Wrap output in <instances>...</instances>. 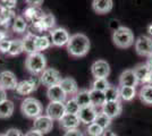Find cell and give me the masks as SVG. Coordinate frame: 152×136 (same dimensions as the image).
<instances>
[{"label":"cell","instance_id":"1","mask_svg":"<svg viewBox=\"0 0 152 136\" xmlns=\"http://www.w3.org/2000/svg\"><path fill=\"white\" fill-rule=\"evenodd\" d=\"M67 51L72 57L81 58L88 55L90 50V40L83 33H76L70 35V39L67 43Z\"/></svg>","mask_w":152,"mask_h":136},{"label":"cell","instance_id":"2","mask_svg":"<svg viewBox=\"0 0 152 136\" xmlns=\"http://www.w3.org/2000/svg\"><path fill=\"white\" fill-rule=\"evenodd\" d=\"M113 42L116 47L121 49L131 48L135 43L134 33L132 32L131 28H128L126 26H119L113 33Z\"/></svg>","mask_w":152,"mask_h":136},{"label":"cell","instance_id":"3","mask_svg":"<svg viewBox=\"0 0 152 136\" xmlns=\"http://www.w3.org/2000/svg\"><path fill=\"white\" fill-rule=\"evenodd\" d=\"M25 67L33 75H41L47 68V58L41 52H34L27 56L25 60Z\"/></svg>","mask_w":152,"mask_h":136},{"label":"cell","instance_id":"4","mask_svg":"<svg viewBox=\"0 0 152 136\" xmlns=\"http://www.w3.org/2000/svg\"><path fill=\"white\" fill-rule=\"evenodd\" d=\"M22 113L30 119H35L42 113V104L35 97H25L20 104Z\"/></svg>","mask_w":152,"mask_h":136},{"label":"cell","instance_id":"5","mask_svg":"<svg viewBox=\"0 0 152 136\" xmlns=\"http://www.w3.org/2000/svg\"><path fill=\"white\" fill-rule=\"evenodd\" d=\"M135 51L141 57H146L149 58L152 56V38L149 35H140L137 39L135 40Z\"/></svg>","mask_w":152,"mask_h":136},{"label":"cell","instance_id":"6","mask_svg":"<svg viewBox=\"0 0 152 136\" xmlns=\"http://www.w3.org/2000/svg\"><path fill=\"white\" fill-rule=\"evenodd\" d=\"M49 36L51 40V44L55 47H65L67 45L70 39L69 32L64 27H56L49 31Z\"/></svg>","mask_w":152,"mask_h":136},{"label":"cell","instance_id":"7","mask_svg":"<svg viewBox=\"0 0 152 136\" xmlns=\"http://www.w3.org/2000/svg\"><path fill=\"white\" fill-rule=\"evenodd\" d=\"M40 82L47 87H50L53 85H57L63 79L60 73L55 68H45L43 73L40 75Z\"/></svg>","mask_w":152,"mask_h":136},{"label":"cell","instance_id":"8","mask_svg":"<svg viewBox=\"0 0 152 136\" xmlns=\"http://www.w3.org/2000/svg\"><path fill=\"white\" fill-rule=\"evenodd\" d=\"M39 84H41V82H40V78L38 77H31L28 79L20 81L17 84L16 92L19 95H30L38 89Z\"/></svg>","mask_w":152,"mask_h":136},{"label":"cell","instance_id":"9","mask_svg":"<svg viewBox=\"0 0 152 136\" xmlns=\"http://www.w3.org/2000/svg\"><path fill=\"white\" fill-rule=\"evenodd\" d=\"M52 128H53V120L47 115H41L37 117L33 121V129L42 133L43 135L48 134Z\"/></svg>","mask_w":152,"mask_h":136},{"label":"cell","instance_id":"10","mask_svg":"<svg viewBox=\"0 0 152 136\" xmlns=\"http://www.w3.org/2000/svg\"><path fill=\"white\" fill-rule=\"evenodd\" d=\"M91 73L94 78H107L110 74V66L106 60L99 59L92 64Z\"/></svg>","mask_w":152,"mask_h":136},{"label":"cell","instance_id":"11","mask_svg":"<svg viewBox=\"0 0 152 136\" xmlns=\"http://www.w3.org/2000/svg\"><path fill=\"white\" fill-rule=\"evenodd\" d=\"M18 81L16 75L10 71H0V87L4 90H16Z\"/></svg>","mask_w":152,"mask_h":136},{"label":"cell","instance_id":"12","mask_svg":"<svg viewBox=\"0 0 152 136\" xmlns=\"http://www.w3.org/2000/svg\"><path fill=\"white\" fill-rule=\"evenodd\" d=\"M45 115L49 116L52 120H60L65 115V103L64 102H50L45 108Z\"/></svg>","mask_w":152,"mask_h":136},{"label":"cell","instance_id":"13","mask_svg":"<svg viewBox=\"0 0 152 136\" xmlns=\"http://www.w3.org/2000/svg\"><path fill=\"white\" fill-rule=\"evenodd\" d=\"M123 111V104L119 101H106V103L101 107V112L109 118L114 119L119 116Z\"/></svg>","mask_w":152,"mask_h":136},{"label":"cell","instance_id":"14","mask_svg":"<svg viewBox=\"0 0 152 136\" xmlns=\"http://www.w3.org/2000/svg\"><path fill=\"white\" fill-rule=\"evenodd\" d=\"M77 116L81 120V124L90 125V124L94 123L95 118L98 116V111H96V108H94L93 105H89V107L81 108Z\"/></svg>","mask_w":152,"mask_h":136},{"label":"cell","instance_id":"15","mask_svg":"<svg viewBox=\"0 0 152 136\" xmlns=\"http://www.w3.org/2000/svg\"><path fill=\"white\" fill-rule=\"evenodd\" d=\"M81 120L77 115H72V113H66L65 116L59 120V126L65 130L77 129L80 127Z\"/></svg>","mask_w":152,"mask_h":136},{"label":"cell","instance_id":"16","mask_svg":"<svg viewBox=\"0 0 152 136\" xmlns=\"http://www.w3.org/2000/svg\"><path fill=\"white\" fill-rule=\"evenodd\" d=\"M47 97L50 100V102H65L67 94L64 92L61 86L59 84L53 85L48 87L47 90Z\"/></svg>","mask_w":152,"mask_h":136},{"label":"cell","instance_id":"17","mask_svg":"<svg viewBox=\"0 0 152 136\" xmlns=\"http://www.w3.org/2000/svg\"><path fill=\"white\" fill-rule=\"evenodd\" d=\"M133 71H134V73H135V75H136V78H137L139 83L148 84L152 71H151V69L149 68V66L146 65V63H142V64L136 65Z\"/></svg>","mask_w":152,"mask_h":136},{"label":"cell","instance_id":"18","mask_svg":"<svg viewBox=\"0 0 152 136\" xmlns=\"http://www.w3.org/2000/svg\"><path fill=\"white\" fill-rule=\"evenodd\" d=\"M139 84V81L133 69H126L119 76V86H131L136 87Z\"/></svg>","mask_w":152,"mask_h":136},{"label":"cell","instance_id":"19","mask_svg":"<svg viewBox=\"0 0 152 136\" xmlns=\"http://www.w3.org/2000/svg\"><path fill=\"white\" fill-rule=\"evenodd\" d=\"M114 7L113 0H92V8L96 14H107Z\"/></svg>","mask_w":152,"mask_h":136},{"label":"cell","instance_id":"20","mask_svg":"<svg viewBox=\"0 0 152 136\" xmlns=\"http://www.w3.org/2000/svg\"><path fill=\"white\" fill-rule=\"evenodd\" d=\"M15 18H16V16H15L13 10L7 9L1 5V8H0V27L8 28L10 25H13Z\"/></svg>","mask_w":152,"mask_h":136},{"label":"cell","instance_id":"21","mask_svg":"<svg viewBox=\"0 0 152 136\" xmlns=\"http://www.w3.org/2000/svg\"><path fill=\"white\" fill-rule=\"evenodd\" d=\"M45 15V13L40 8V7H31L28 6L24 10V17L25 20H31L32 23L38 22L43 18V16Z\"/></svg>","mask_w":152,"mask_h":136},{"label":"cell","instance_id":"22","mask_svg":"<svg viewBox=\"0 0 152 136\" xmlns=\"http://www.w3.org/2000/svg\"><path fill=\"white\" fill-rule=\"evenodd\" d=\"M59 85L61 86V89L64 90V92L67 94V95H74L78 92V86L77 83L74 78L72 77H65L60 81Z\"/></svg>","mask_w":152,"mask_h":136},{"label":"cell","instance_id":"23","mask_svg":"<svg viewBox=\"0 0 152 136\" xmlns=\"http://www.w3.org/2000/svg\"><path fill=\"white\" fill-rule=\"evenodd\" d=\"M35 40H37V34L32 32H27L25 36L23 38L22 42H23V48L24 51L28 55H32L34 52H37V47H35Z\"/></svg>","mask_w":152,"mask_h":136},{"label":"cell","instance_id":"24","mask_svg":"<svg viewBox=\"0 0 152 136\" xmlns=\"http://www.w3.org/2000/svg\"><path fill=\"white\" fill-rule=\"evenodd\" d=\"M90 97H91V105L94 108H101L103 104L106 103V95L104 92L96 90H90Z\"/></svg>","mask_w":152,"mask_h":136},{"label":"cell","instance_id":"25","mask_svg":"<svg viewBox=\"0 0 152 136\" xmlns=\"http://www.w3.org/2000/svg\"><path fill=\"white\" fill-rule=\"evenodd\" d=\"M75 100L78 103L81 108L84 107H89L91 105V97H90V90L83 89V90H78V92L75 94Z\"/></svg>","mask_w":152,"mask_h":136},{"label":"cell","instance_id":"26","mask_svg":"<svg viewBox=\"0 0 152 136\" xmlns=\"http://www.w3.org/2000/svg\"><path fill=\"white\" fill-rule=\"evenodd\" d=\"M14 109H15V105L14 102L10 100H5L0 103V119H6L9 117L13 116Z\"/></svg>","mask_w":152,"mask_h":136},{"label":"cell","instance_id":"27","mask_svg":"<svg viewBox=\"0 0 152 136\" xmlns=\"http://www.w3.org/2000/svg\"><path fill=\"white\" fill-rule=\"evenodd\" d=\"M140 100L146 105H152V86L144 84L139 92Z\"/></svg>","mask_w":152,"mask_h":136},{"label":"cell","instance_id":"28","mask_svg":"<svg viewBox=\"0 0 152 136\" xmlns=\"http://www.w3.org/2000/svg\"><path fill=\"white\" fill-rule=\"evenodd\" d=\"M51 40L50 36L48 35H37V40H35V47H37V52H42L49 49L51 47Z\"/></svg>","mask_w":152,"mask_h":136},{"label":"cell","instance_id":"29","mask_svg":"<svg viewBox=\"0 0 152 136\" xmlns=\"http://www.w3.org/2000/svg\"><path fill=\"white\" fill-rule=\"evenodd\" d=\"M119 92H121V99L123 101H126V102L132 101L136 97V87L119 86Z\"/></svg>","mask_w":152,"mask_h":136},{"label":"cell","instance_id":"30","mask_svg":"<svg viewBox=\"0 0 152 136\" xmlns=\"http://www.w3.org/2000/svg\"><path fill=\"white\" fill-rule=\"evenodd\" d=\"M12 28L15 33L22 34L25 32L27 28V22L23 16H16V18L14 20L13 25H12Z\"/></svg>","mask_w":152,"mask_h":136},{"label":"cell","instance_id":"31","mask_svg":"<svg viewBox=\"0 0 152 136\" xmlns=\"http://www.w3.org/2000/svg\"><path fill=\"white\" fill-rule=\"evenodd\" d=\"M104 95H106V101H119L121 100L119 87L110 85L107 90L104 91Z\"/></svg>","mask_w":152,"mask_h":136},{"label":"cell","instance_id":"32","mask_svg":"<svg viewBox=\"0 0 152 136\" xmlns=\"http://www.w3.org/2000/svg\"><path fill=\"white\" fill-rule=\"evenodd\" d=\"M22 52H24V48H23V42L22 40H12V43H10V48H9V51H8V56H18Z\"/></svg>","mask_w":152,"mask_h":136},{"label":"cell","instance_id":"33","mask_svg":"<svg viewBox=\"0 0 152 136\" xmlns=\"http://www.w3.org/2000/svg\"><path fill=\"white\" fill-rule=\"evenodd\" d=\"M65 110H66V113H72V115H77L80 112L81 107L76 102L75 97H70L68 100H66V102H65Z\"/></svg>","mask_w":152,"mask_h":136},{"label":"cell","instance_id":"34","mask_svg":"<svg viewBox=\"0 0 152 136\" xmlns=\"http://www.w3.org/2000/svg\"><path fill=\"white\" fill-rule=\"evenodd\" d=\"M109 86H110V84H109V82L107 81V78H94L93 82H92V84H91V89L92 90L104 92Z\"/></svg>","mask_w":152,"mask_h":136},{"label":"cell","instance_id":"35","mask_svg":"<svg viewBox=\"0 0 152 136\" xmlns=\"http://www.w3.org/2000/svg\"><path fill=\"white\" fill-rule=\"evenodd\" d=\"M111 118H109L108 116H106L104 113H102V112H98V116L95 118L94 123L98 124L101 128H103L104 130H107L109 127H110V125H111Z\"/></svg>","mask_w":152,"mask_h":136},{"label":"cell","instance_id":"36","mask_svg":"<svg viewBox=\"0 0 152 136\" xmlns=\"http://www.w3.org/2000/svg\"><path fill=\"white\" fill-rule=\"evenodd\" d=\"M86 133H88L89 136H102L103 133H104V129L101 128L98 124L92 123V124H90V125H88V127H86Z\"/></svg>","mask_w":152,"mask_h":136},{"label":"cell","instance_id":"37","mask_svg":"<svg viewBox=\"0 0 152 136\" xmlns=\"http://www.w3.org/2000/svg\"><path fill=\"white\" fill-rule=\"evenodd\" d=\"M41 22L45 24V26L47 27L48 31L53 30V27L56 26V18H55V16H53L52 14L45 13V15L43 16V18L41 20Z\"/></svg>","mask_w":152,"mask_h":136},{"label":"cell","instance_id":"38","mask_svg":"<svg viewBox=\"0 0 152 136\" xmlns=\"http://www.w3.org/2000/svg\"><path fill=\"white\" fill-rule=\"evenodd\" d=\"M10 43H12V40L7 39V40H4V41H1L0 42V52L1 53H8L9 51V48H10Z\"/></svg>","mask_w":152,"mask_h":136},{"label":"cell","instance_id":"39","mask_svg":"<svg viewBox=\"0 0 152 136\" xmlns=\"http://www.w3.org/2000/svg\"><path fill=\"white\" fill-rule=\"evenodd\" d=\"M0 2L2 4V6L7 8V9H10L13 10L14 8L16 7V4H17V0H0Z\"/></svg>","mask_w":152,"mask_h":136},{"label":"cell","instance_id":"40","mask_svg":"<svg viewBox=\"0 0 152 136\" xmlns=\"http://www.w3.org/2000/svg\"><path fill=\"white\" fill-rule=\"evenodd\" d=\"M6 136H24V134L22 133V130L17 129V128H9L5 133Z\"/></svg>","mask_w":152,"mask_h":136},{"label":"cell","instance_id":"41","mask_svg":"<svg viewBox=\"0 0 152 136\" xmlns=\"http://www.w3.org/2000/svg\"><path fill=\"white\" fill-rule=\"evenodd\" d=\"M64 136H84V134H83L82 132L77 128V129L66 130V132H65V134H64Z\"/></svg>","mask_w":152,"mask_h":136},{"label":"cell","instance_id":"42","mask_svg":"<svg viewBox=\"0 0 152 136\" xmlns=\"http://www.w3.org/2000/svg\"><path fill=\"white\" fill-rule=\"evenodd\" d=\"M26 4L28 5V6L31 7H40L42 4H43V1L45 0H25Z\"/></svg>","mask_w":152,"mask_h":136},{"label":"cell","instance_id":"43","mask_svg":"<svg viewBox=\"0 0 152 136\" xmlns=\"http://www.w3.org/2000/svg\"><path fill=\"white\" fill-rule=\"evenodd\" d=\"M24 136H43V134L35 129H31V130H28Z\"/></svg>","mask_w":152,"mask_h":136},{"label":"cell","instance_id":"44","mask_svg":"<svg viewBox=\"0 0 152 136\" xmlns=\"http://www.w3.org/2000/svg\"><path fill=\"white\" fill-rule=\"evenodd\" d=\"M5 100H7V91L4 90L2 87H0V103Z\"/></svg>","mask_w":152,"mask_h":136},{"label":"cell","instance_id":"45","mask_svg":"<svg viewBox=\"0 0 152 136\" xmlns=\"http://www.w3.org/2000/svg\"><path fill=\"white\" fill-rule=\"evenodd\" d=\"M8 39V33L5 30H0V42Z\"/></svg>","mask_w":152,"mask_h":136},{"label":"cell","instance_id":"46","mask_svg":"<svg viewBox=\"0 0 152 136\" xmlns=\"http://www.w3.org/2000/svg\"><path fill=\"white\" fill-rule=\"evenodd\" d=\"M102 136H118L115 132H113V130H110V129H107V130H104V133H103V135Z\"/></svg>","mask_w":152,"mask_h":136},{"label":"cell","instance_id":"47","mask_svg":"<svg viewBox=\"0 0 152 136\" xmlns=\"http://www.w3.org/2000/svg\"><path fill=\"white\" fill-rule=\"evenodd\" d=\"M146 32H148V35L152 38V23H150L149 25L146 26Z\"/></svg>","mask_w":152,"mask_h":136},{"label":"cell","instance_id":"48","mask_svg":"<svg viewBox=\"0 0 152 136\" xmlns=\"http://www.w3.org/2000/svg\"><path fill=\"white\" fill-rule=\"evenodd\" d=\"M146 65L149 66V68H150L152 71V56H150V57L148 58V60H146Z\"/></svg>","mask_w":152,"mask_h":136},{"label":"cell","instance_id":"49","mask_svg":"<svg viewBox=\"0 0 152 136\" xmlns=\"http://www.w3.org/2000/svg\"><path fill=\"white\" fill-rule=\"evenodd\" d=\"M148 84H149V85H151V86H152V74H151V76H150V79H149V82H148Z\"/></svg>","mask_w":152,"mask_h":136},{"label":"cell","instance_id":"50","mask_svg":"<svg viewBox=\"0 0 152 136\" xmlns=\"http://www.w3.org/2000/svg\"><path fill=\"white\" fill-rule=\"evenodd\" d=\"M0 136H6L5 134H0Z\"/></svg>","mask_w":152,"mask_h":136},{"label":"cell","instance_id":"51","mask_svg":"<svg viewBox=\"0 0 152 136\" xmlns=\"http://www.w3.org/2000/svg\"><path fill=\"white\" fill-rule=\"evenodd\" d=\"M0 8H1V5H0Z\"/></svg>","mask_w":152,"mask_h":136}]
</instances>
